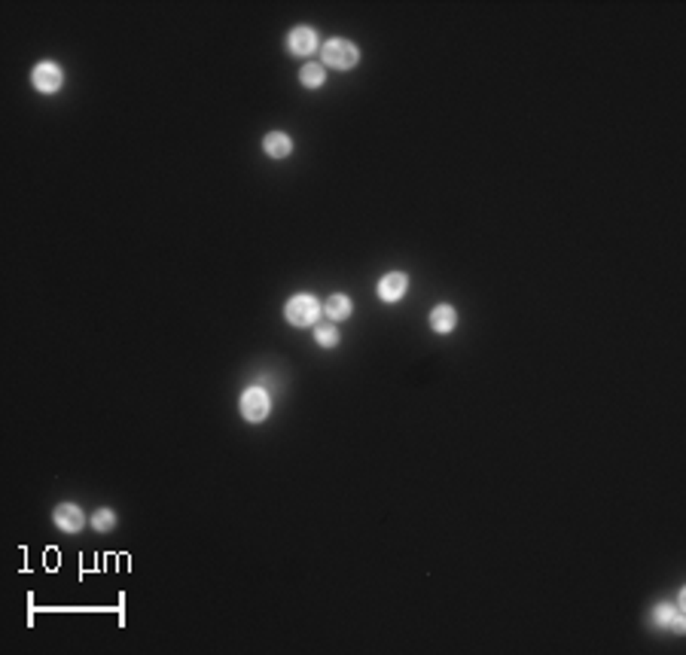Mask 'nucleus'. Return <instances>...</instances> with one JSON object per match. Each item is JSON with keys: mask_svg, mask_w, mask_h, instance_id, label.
<instances>
[{"mask_svg": "<svg viewBox=\"0 0 686 655\" xmlns=\"http://www.w3.org/2000/svg\"><path fill=\"white\" fill-rule=\"evenodd\" d=\"M269 393L260 391V387H250V391L241 393V415L248 418V421H262L265 415H269Z\"/></svg>", "mask_w": 686, "mask_h": 655, "instance_id": "nucleus-3", "label": "nucleus"}, {"mask_svg": "<svg viewBox=\"0 0 686 655\" xmlns=\"http://www.w3.org/2000/svg\"><path fill=\"white\" fill-rule=\"evenodd\" d=\"M55 525H58L61 530H67V534H77V530L83 527V513H79L77 506L65 503V506H58V509H55Z\"/></svg>", "mask_w": 686, "mask_h": 655, "instance_id": "nucleus-7", "label": "nucleus"}, {"mask_svg": "<svg viewBox=\"0 0 686 655\" xmlns=\"http://www.w3.org/2000/svg\"><path fill=\"white\" fill-rule=\"evenodd\" d=\"M34 86L40 89V91H58L61 89V70L52 65V61H43V65H37L34 67Z\"/></svg>", "mask_w": 686, "mask_h": 655, "instance_id": "nucleus-4", "label": "nucleus"}, {"mask_svg": "<svg viewBox=\"0 0 686 655\" xmlns=\"http://www.w3.org/2000/svg\"><path fill=\"white\" fill-rule=\"evenodd\" d=\"M671 616H674V612H671V607H656V612H653V619H656L659 625H668V622H671Z\"/></svg>", "mask_w": 686, "mask_h": 655, "instance_id": "nucleus-14", "label": "nucleus"}, {"mask_svg": "<svg viewBox=\"0 0 686 655\" xmlns=\"http://www.w3.org/2000/svg\"><path fill=\"white\" fill-rule=\"evenodd\" d=\"M323 67L321 65H305L302 67V74H299V79H302V86H309V89H317V86H323Z\"/></svg>", "mask_w": 686, "mask_h": 655, "instance_id": "nucleus-11", "label": "nucleus"}, {"mask_svg": "<svg viewBox=\"0 0 686 655\" xmlns=\"http://www.w3.org/2000/svg\"><path fill=\"white\" fill-rule=\"evenodd\" d=\"M458 323V314L452 305H439V308H433V314H430V326H433L436 332H452Z\"/></svg>", "mask_w": 686, "mask_h": 655, "instance_id": "nucleus-9", "label": "nucleus"}, {"mask_svg": "<svg viewBox=\"0 0 686 655\" xmlns=\"http://www.w3.org/2000/svg\"><path fill=\"white\" fill-rule=\"evenodd\" d=\"M323 61L330 67H339V70H348L357 65V46L348 43V40H330L323 46Z\"/></svg>", "mask_w": 686, "mask_h": 655, "instance_id": "nucleus-2", "label": "nucleus"}, {"mask_svg": "<svg viewBox=\"0 0 686 655\" xmlns=\"http://www.w3.org/2000/svg\"><path fill=\"white\" fill-rule=\"evenodd\" d=\"M317 342H321L323 347H333L336 342H339V335H336L333 326H321V330H317Z\"/></svg>", "mask_w": 686, "mask_h": 655, "instance_id": "nucleus-13", "label": "nucleus"}, {"mask_svg": "<svg viewBox=\"0 0 686 655\" xmlns=\"http://www.w3.org/2000/svg\"><path fill=\"white\" fill-rule=\"evenodd\" d=\"M262 150L269 152L272 159H287V156H290V150H293V143H290V138H287V135H281V131H272V135H265Z\"/></svg>", "mask_w": 686, "mask_h": 655, "instance_id": "nucleus-8", "label": "nucleus"}, {"mask_svg": "<svg viewBox=\"0 0 686 655\" xmlns=\"http://www.w3.org/2000/svg\"><path fill=\"white\" fill-rule=\"evenodd\" d=\"M317 49V34L311 28H296L290 30V52L296 55H309Z\"/></svg>", "mask_w": 686, "mask_h": 655, "instance_id": "nucleus-6", "label": "nucleus"}, {"mask_svg": "<svg viewBox=\"0 0 686 655\" xmlns=\"http://www.w3.org/2000/svg\"><path fill=\"white\" fill-rule=\"evenodd\" d=\"M284 311H287V320H290L293 326H311L317 320V314H321V302H317L314 296H293Z\"/></svg>", "mask_w": 686, "mask_h": 655, "instance_id": "nucleus-1", "label": "nucleus"}, {"mask_svg": "<svg viewBox=\"0 0 686 655\" xmlns=\"http://www.w3.org/2000/svg\"><path fill=\"white\" fill-rule=\"evenodd\" d=\"M323 308H326V314H330L333 320H345V317L351 314V299H348V296H330Z\"/></svg>", "mask_w": 686, "mask_h": 655, "instance_id": "nucleus-10", "label": "nucleus"}, {"mask_svg": "<svg viewBox=\"0 0 686 655\" xmlns=\"http://www.w3.org/2000/svg\"><path fill=\"white\" fill-rule=\"evenodd\" d=\"M403 293H406V274H400V271H391L378 281V296L385 302H397Z\"/></svg>", "mask_w": 686, "mask_h": 655, "instance_id": "nucleus-5", "label": "nucleus"}, {"mask_svg": "<svg viewBox=\"0 0 686 655\" xmlns=\"http://www.w3.org/2000/svg\"><path fill=\"white\" fill-rule=\"evenodd\" d=\"M92 525H95V530H114V525H116V515L110 513V509H98L95 515H92Z\"/></svg>", "mask_w": 686, "mask_h": 655, "instance_id": "nucleus-12", "label": "nucleus"}]
</instances>
